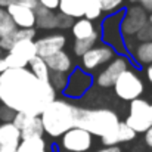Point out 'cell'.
<instances>
[{"label":"cell","instance_id":"obj_5","mask_svg":"<svg viewBox=\"0 0 152 152\" xmlns=\"http://www.w3.org/2000/svg\"><path fill=\"white\" fill-rule=\"evenodd\" d=\"M136 134L145 133L152 126V103L137 98L130 102V112L124 121Z\"/></svg>","mask_w":152,"mask_h":152},{"label":"cell","instance_id":"obj_31","mask_svg":"<svg viewBox=\"0 0 152 152\" xmlns=\"http://www.w3.org/2000/svg\"><path fill=\"white\" fill-rule=\"evenodd\" d=\"M31 120H33V115H30V114H25V112H15V117H13L12 123H13V126L18 127L19 132H21Z\"/></svg>","mask_w":152,"mask_h":152},{"label":"cell","instance_id":"obj_33","mask_svg":"<svg viewBox=\"0 0 152 152\" xmlns=\"http://www.w3.org/2000/svg\"><path fill=\"white\" fill-rule=\"evenodd\" d=\"M72 24H74L72 18L62 13H56V28H71Z\"/></svg>","mask_w":152,"mask_h":152},{"label":"cell","instance_id":"obj_27","mask_svg":"<svg viewBox=\"0 0 152 152\" xmlns=\"http://www.w3.org/2000/svg\"><path fill=\"white\" fill-rule=\"evenodd\" d=\"M15 30H16V25L13 24L7 10L4 7H0V37H4V36L13 33Z\"/></svg>","mask_w":152,"mask_h":152},{"label":"cell","instance_id":"obj_35","mask_svg":"<svg viewBox=\"0 0 152 152\" xmlns=\"http://www.w3.org/2000/svg\"><path fill=\"white\" fill-rule=\"evenodd\" d=\"M37 3L46 9H50V10H56L59 6V0H37Z\"/></svg>","mask_w":152,"mask_h":152},{"label":"cell","instance_id":"obj_4","mask_svg":"<svg viewBox=\"0 0 152 152\" xmlns=\"http://www.w3.org/2000/svg\"><path fill=\"white\" fill-rule=\"evenodd\" d=\"M123 15H124V10H118L115 13H111L102 21L101 24L103 43L108 45L109 48H112L115 53L117 52L118 53L126 52V42H124V37H123L121 30H120Z\"/></svg>","mask_w":152,"mask_h":152},{"label":"cell","instance_id":"obj_18","mask_svg":"<svg viewBox=\"0 0 152 152\" xmlns=\"http://www.w3.org/2000/svg\"><path fill=\"white\" fill-rule=\"evenodd\" d=\"M84 4L86 0H59V13L66 15L72 19H78L84 16Z\"/></svg>","mask_w":152,"mask_h":152},{"label":"cell","instance_id":"obj_8","mask_svg":"<svg viewBox=\"0 0 152 152\" xmlns=\"http://www.w3.org/2000/svg\"><path fill=\"white\" fill-rule=\"evenodd\" d=\"M61 146L65 152H89L93 146V136L78 127H72L61 136Z\"/></svg>","mask_w":152,"mask_h":152},{"label":"cell","instance_id":"obj_3","mask_svg":"<svg viewBox=\"0 0 152 152\" xmlns=\"http://www.w3.org/2000/svg\"><path fill=\"white\" fill-rule=\"evenodd\" d=\"M120 123L118 115L108 108H77V118L75 127L89 132L92 136L103 137L114 132Z\"/></svg>","mask_w":152,"mask_h":152},{"label":"cell","instance_id":"obj_25","mask_svg":"<svg viewBox=\"0 0 152 152\" xmlns=\"http://www.w3.org/2000/svg\"><path fill=\"white\" fill-rule=\"evenodd\" d=\"M43 126L40 117H33V120L21 130V140L24 139H34V137H43Z\"/></svg>","mask_w":152,"mask_h":152},{"label":"cell","instance_id":"obj_7","mask_svg":"<svg viewBox=\"0 0 152 152\" xmlns=\"http://www.w3.org/2000/svg\"><path fill=\"white\" fill-rule=\"evenodd\" d=\"M146 24H148V12L140 4H132L127 10H124L120 30L123 37H132L136 36Z\"/></svg>","mask_w":152,"mask_h":152},{"label":"cell","instance_id":"obj_12","mask_svg":"<svg viewBox=\"0 0 152 152\" xmlns=\"http://www.w3.org/2000/svg\"><path fill=\"white\" fill-rule=\"evenodd\" d=\"M36 43V52L39 58H48L53 53L64 50L66 45V37L64 34H49L42 39H39Z\"/></svg>","mask_w":152,"mask_h":152},{"label":"cell","instance_id":"obj_24","mask_svg":"<svg viewBox=\"0 0 152 152\" xmlns=\"http://www.w3.org/2000/svg\"><path fill=\"white\" fill-rule=\"evenodd\" d=\"M28 66H30V71H31L40 81L49 83L50 71H49V68H48V65H46V62H45L43 58H39V56L33 58V59L28 62Z\"/></svg>","mask_w":152,"mask_h":152},{"label":"cell","instance_id":"obj_22","mask_svg":"<svg viewBox=\"0 0 152 152\" xmlns=\"http://www.w3.org/2000/svg\"><path fill=\"white\" fill-rule=\"evenodd\" d=\"M133 58L137 64L140 65H151L152 64V40L149 42H140L134 50H133Z\"/></svg>","mask_w":152,"mask_h":152},{"label":"cell","instance_id":"obj_29","mask_svg":"<svg viewBox=\"0 0 152 152\" xmlns=\"http://www.w3.org/2000/svg\"><path fill=\"white\" fill-rule=\"evenodd\" d=\"M66 80H68V75L61 74V72H50L49 75V83L55 92H62L66 86Z\"/></svg>","mask_w":152,"mask_h":152},{"label":"cell","instance_id":"obj_28","mask_svg":"<svg viewBox=\"0 0 152 152\" xmlns=\"http://www.w3.org/2000/svg\"><path fill=\"white\" fill-rule=\"evenodd\" d=\"M102 15V7L99 0H86V4H84V16L86 19L89 21H95L98 18H101Z\"/></svg>","mask_w":152,"mask_h":152},{"label":"cell","instance_id":"obj_23","mask_svg":"<svg viewBox=\"0 0 152 152\" xmlns=\"http://www.w3.org/2000/svg\"><path fill=\"white\" fill-rule=\"evenodd\" d=\"M15 152H48V145L43 137L24 139L19 142Z\"/></svg>","mask_w":152,"mask_h":152},{"label":"cell","instance_id":"obj_13","mask_svg":"<svg viewBox=\"0 0 152 152\" xmlns=\"http://www.w3.org/2000/svg\"><path fill=\"white\" fill-rule=\"evenodd\" d=\"M9 16L12 18L16 28H36V13L34 9L19 4H10L6 7Z\"/></svg>","mask_w":152,"mask_h":152},{"label":"cell","instance_id":"obj_10","mask_svg":"<svg viewBox=\"0 0 152 152\" xmlns=\"http://www.w3.org/2000/svg\"><path fill=\"white\" fill-rule=\"evenodd\" d=\"M93 84V78L89 72L83 71L81 68H74L66 80V86L62 90L65 96L72 98V99H80L83 98L87 90L92 87Z\"/></svg>","mask_w":152,"mask_h":152},{"label":"cell","instance_id":"obj_30","mask_svg":"<svg viewBox=\"0 0 152 152\" xmlns=\"http://www.w3.org/2000/svg\"><path fill=\"white\" fill-rule=\"evenodd\" d=\"M102 7V12L105 13H112V12H118V9L124 4V0H99Z\"/></svg>","mask_w":152,"mask_h":152},{"label":"cell","instance_id":"obj_9","mask_svg":"<svg viewBox=\"0 0 152 152\" xmlns=\"http://www.w3.org/2000/svg\"><path fill=\"white\" fill-rule=\"evenodd\" d=\"M130 69V62L126 56L123 55H118L115 56L111 62L106 64V66L99 71V74L96 75V80L95 83L102 87V89H106V87H112L114 83L117 81V78L124 72Z\"/></svg>","mask_w":152,"mask_h":152},{"label":"cell","instance_id":"obj_15","mask_svg":"<svg viewBox=\"0 0 152 152\" xmlns=\"http://www.w3.org/2000/svg\"><path fill=\"white\" fill-rule=\"evenodd\" d=\"M136 137V133L124 123V121H120L117 129L114 132H111L109 134L101 137L102 143L105 146H114V145H120V143H126V142H132L133 139Z\"/></svg>","mask_w":152,"mask_h":152},{"label":"cell","instance_id":"obj_14","mask_svg":"<svg viewBox=\"0 0 152 152\" xmlns=\"http://www.w3.org/2000/svg\"><path fill=\"white\" fill-rule=\"evenodd\" d=\"M45 62H46L50 72H61V74L69 75V72L74 69L72 59L65 50H61L45 58Z\"/></svg>","mask_w":152,"mask_h":152},{"label":"cell","instance_id":"obj_6","mask_svg":"<svg viewBox=\"0 0 152 152\" xmlns=\"http://www.w3.org/2000/svg\"><path fill=\"white\" fill-rule=\"evenodd\" d=\"M114 92L115 95L123 99V101H134L137 98L142 96L143 90H145V84L142 81V78L133 71V69H127L124 71L117 81L114 83Z\"/></svg>","mask_w":152,"mask_h":152},{"label":"cell","instance_id":"obj_36","mask_svg":"<svg viewBox=\"0 0 152 152\" xmlns=\"http://www.w3.org/2000/svg\"><path fill=\"white\" fill-rule=\"evenodd\" d=\"M145 134V143L149 146V148H152V126L143 133Z\"/></svg>","mask_w":152,"mask_h":152},{"label":"cell","instance_id":"obj_1","mask_svg":"<svg viewBox=\"0 0 152 152\" xmlns=\"http://www.w3.org/2000/svg\"><path fill=\"white\" fill-rule=\"evenodd\" d=\"M55 96L50 83L40 81L28 68L6 69L0 74V102L15 112L40 117Z\"/></svg>","mask_w":152,"mask_h":152},{"label":"cell","instance_id":"obj_26","mask_svg":"<svg viewBox=\"0 0 152 152\" xmlns=\"http://www.w3.org/2000/svg\"><path fill=\"white\" fill-rule=\"evenodd\" d=\"M99 39H101V33H99V30H98L93 36H90V37H87V39L75 40V42H74V48H72V49H74V53L81 58L87 50H90L92 48L96 46V43L99 42Z\"/></svg>","mask_w":152,"mask_h":152},{"label":"cell","instance_id":"obj_17","mask_svg":"<svg viewBox=\"0 0 152 152\" xmlns=\"http://www.w3.org/2000/svg\"><path fill=\"white\" fill-rule=\"evenodd\" d=\"M36 37V28H16L13 33L0 37V49L9 52L12 46L19 40H34Z\"/></svg>","mask_w":152,"mask_h":152},{"label":"cell","instance_id":"obj_40","mask_svg":"<svg viewBox=\"0 0 152 152\" xmlns=\"http://www.w3.org/2000/svg\"><path fill=\"white\" fill-rule=\"evenodd\" d=\"M145 72H146V77H148L149 83H152V64L146 66V71H145Z\"/></svg>","mask_w":152,"mask_h":152},{"label":"cell","instance_id":"obj_34","mask_svg":"<svg viewBox=\"0 0 152 152\" xmlns=\"http://www.w3.org/2000/svg\"><path fill=\"white\" fill-rule=\"evenodd\" d=\"M13 117H15V111L13 109H10V108H7L4 105L0 106V121L1 123H12Z\"/></svg>","mask_w":152,"mask_h":152},{"label":"cell","instance_id":"obj_20","mask_svg":"<svg viewBox=\"0 0 152 152\" xmlns=\"http://www.w3.org/2000/svg\"><path fill=\"white\" fill-rule=\"evenodd\" d=\"M34 13H36V27H39L42 30L56 28V13H55V10L46 9V7L37 4V7L34 9Z\"/></svg>","mask_w":152,"mask_h":152},{"label":"cell","instance_id":"obj_42","mask_svg":"<svg viewBox=\"0 0 152 152\" xmlns=\"http://www.w3.org/2000/svg\"><path fill=\"white\" fill-rule=\"evenodd\" d=\"M148 24H149V25L152 27V12L149 13V15H148Z\"/></svg>","mask_w":152,"mask_h":152},{"label":"cell","instance_id":"obj_41","mask_svg":"<svg viewBox=\"0 0 152 152\" xmlns=\"http://www.w3.org/2000/svg\"><path fill=\"white\" fill-rule=\"evenodd\" d=\"M1 148V146H0ZM16 149H10V148H1V151L0 152H15Z\"/></svg>","mask_w":152,"mask_h":152},{"label":"cell","instance_id":"obj_39","mask_svg":"<svg viewBox=\"0 0 152 152\" xmlns=\"http://www.w3.org/2000/svg\"><path fill=\"white\" fill-rule=\"evenodd\" d=\"M6 69H7L6 61H4V58H3V56H0V74H1V72H4Z\"/></svg>","mask_w":152,"mask_h":152},{"label":"cell","instance_id":"obj_43","mask_svg":"<svg viewBox=\"0 0 152 152\" xmlns=\"http://www.w3.org/2000/svg\"><path fill=\"white\" fill-rule=\"evenodd\" d=\"M130 3H133V4H139L140 3V0H129Z\"/></svg>","mask_w":152,"mask_h":152},{"label":"cell","instance_id":"obj_11","mask_svg":"<svg viewBox=\"0 0 152 152\" xmlns=\"http://www.w3.org/2000/svg\"><path fill=\"white\" fill-rule=\"evenodd\" d=\"M115 56L117 55H115L114 49L105 43L95 46L81 56V69L86 72H92L103 65H106L108 62H111Z\"/></svg>","mask_w":152,"mask_h":152},{"label":"cell","instance_id":"obj_44","mask_svg":"<svg viewBox=\"0 0 152 152\" xmlns=\"http://www.w3.org/2000/svg\"><path fill=\"white\" fill-rule=\"evenodd\" d=\"M0 151H1V148H0Z\"/></svg>","mask_w":152,"mask_h":152},{"label":"cell","instance_id":"obj_21","mask_svg":"<svg viewBox=\"0 0 152 152\" xmlns=\"http://www.w3.org/2000/svg\"><path fill=\"white\" fill-rule=\"evenodd\" d=\"M96 27L92 21L86 19V18H78L74 21V24L71 25V33L74 36L75 40H81V39H87L90 36H93L96 33Z\"/></svg>","mask_w":152,"mask_h":152},{"label":"cell","instance_id":"obj_37","mask_svg":"<svg viewBox=\"0 0 152 152\" xmlns=\"http://www.w3.org/2000/svg\"><path fill=\"white\" fill-rule=\"evenodd\" d=\"M96 152H123V149L118 145H114V146H105V148H102Z\"/></svg>","mask_w":152,"mask_h":152},{"label":"cell","instance_id":"obj_19","mask_svg":"<svg viewBox=\"0 0 152 152\" xmlns=\"http://www.w3.org/2000/svg\"><path fill=\"white\" fill-rule=\"evenodd\" d=\"M9 53L18 56L19 59H22L25 62H30L33 58L37 56L36 43H34V40H19V42H16L12 46V49L9 50Z\"/></svg>","mask_w":152,"mask_h":152},{"label":"cell","instance_id":"obj_16","mask_svg":"<svg viewBox=\"0 0 152 152\" xmlns=\"http://www.w3.org/2000/svg\"><path fill=\"white\" fill-rule=\"evenodd\" d=\"M21 142V132L13 123H0V146L16 149Z\"/></svg>","mask_w":152,"mask_h":152},{"label":"cell","instance_id":"obj_32","mask_svg":"<svg viewBox=\"0 0 152 152\" xmlns=\"http://www.w3.org/2000/svg\"><path fill=\"white\" fill-rule=\"evenodd\" d=\"M10 4H19V6H27V7H31V9H36L37 7V0H0V7H7Z\"/></svg>","mask_w":152,"mask_h":152},{"label":"cell","instance_id":"obj_2","mask_svg":"<svg viewBox=\"0 0 152 152\" xmlns=\"http://www.w3.org/2000/svg\"><path fill=\"white\" fill-rule=\"evenodd\" d=\"M77 108L65 99H53L40 114L43 132L50 137H61L65 132L75 127Z\"/></svg>","mask_w":152,"mask_h":152},{"label":"cell","instance_id":"obj_38","mask_svg":"<svg viewBox=\"0 0 152 152\" xmlns=\"http://www.w3.org/2000/svg\"><path fill=\"white\" fill-rule=\"evenodd\" d=\"M146 12H152V0H140L139 3Z\"/></svg>","mask_w":152,"mask_h":152}]
</instances>
